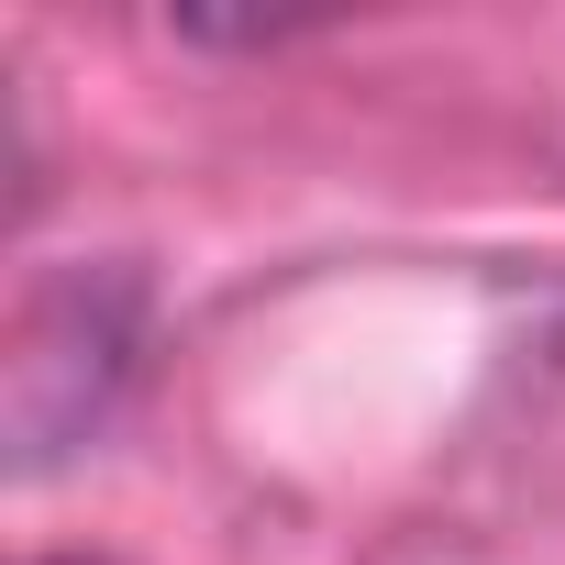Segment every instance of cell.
Returning <instances> with one entry per match:
<instances>
[{
	"label": "cell",
	"instance_id": "6da1fadb",
	"mask_svg": "<svg viewBox=\"0 0 565 565\" xmlns=\"http://www.w3.org/2000/svg\"><path fill=\"white\" fill-rule=\"evenodd\" d=\"M34 565H100V554H34Z\"/></svg>",
	"mask_w": 565,
	"mask_h": 565
}]
</instances>
